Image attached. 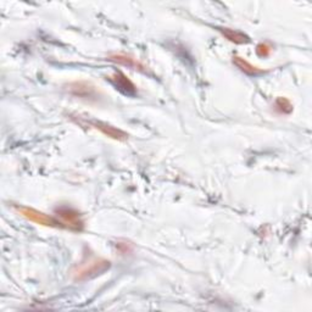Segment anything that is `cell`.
<instances>
[{
    "label": "cell",
    "mask_w": 312,
    "mask_h": 312,
    "mask_svg": "<svg viewBox=\"0 0 312 312\" xmlns=\"http://www.w3.org/2000/svg\"><path fill=\"white\" fill-rule=\"evenodd\" d=\"M111 60L122 64V65L130 66V68H136V66H139L138 62H136L133 58H130L126 55H115V56H111Z\"/></svg>",
    "instance_id": "cell-8"
},
{
    "label": "cell",
    "mask_w": 312,
    "mask_h": 312,
    "mask_svg": "<svg viewBox=\"0 0 312 312\" xmlns=\"http://www.w3.org/2000/svg\"><path fill=\"white\" fill-rule=\"evenodd\" d=\"M108 267H110L108 261L102 260V258H92V260H88V262L80 264L74 274L77 280H86L98 274H102Z\"/></svg>",
    "instance_id": "cell-1"
},
{
    "label": "cell",
    "mask_w": 312,
    "mask_h": 312,
    "mask_svg": "<svg viewBox=\"0 0 312 312\" xmlns=\"http://www.w3.org/2000/svg\"><path fill=\"white\" fill-rule=\"evenodd\" d=\"M56 214L62 220V224L65 228L72 230H83V221L80 218V214L74 208L62 206V208H56Z\"/></svg>",
    "instance_id": "cell-3"
},
{
    "label": "cell",
    "mask_w": 312,
    "mask_h": 312,
    "mask_svg": "<svg viewBox=\"0 0 312 312\" xmlns=\"http://www.w3.org/2000/svg\"><path fill=\"white\" fill-rule=\"evenodd\" d=\"M111 82L115 84V87L118 89V90H121L122 93L124 94H134L136 90V86L128 80L127 76H124L121 72H117V74H114V76L111 77Z\"/></svg>",
    "instance_id": "cell-4"
},
{
    "label": "cell",
    "mask_w": 312,
    "mask_h": 312,
    "mask_svg": "<svg viewBox=\"0 0 312 312\" xmlns=\"http://www.w3.org/2000/svg\"><path fill=\"white\" fill-rule=\"evenodd\" d=\"M233 62L236 64V66L238 68H240L242 71L244 72V74H250V76H255V74H261V70H258V68H255V66H252V64L248 62L246 60H244L243 58H239V56H234L233 58Z\"/></svg>",
    "instance_id": "cell-7"
},
{
    "label": "cell",
    "mask_w": 312,
    "mask_h": 312,
    "mask_svg": "<svg viewBox=\"0 0 312 312\" xmlns=\"http://www.w3.org/2000/svg\"><path fill=\"white\" fill-rule=\"evenodd\" d=\"M93 126L96 128V130H102L104 134H106L108 136L112 139H117V140H124L127 138V134L124 132H122L121 130H117V128L110 126L108 124H102V122H93Z\"/></svg>",
    "instance_id": "cell-5"
},
{
    "label": "cell",
    "mask_w": 312,
    "mask_h": 312,
    "mask_svg": "<svg viewBox=\"0 0 312 312\" xmlns=\"http://www.w3.org/2000/svg\"><path fill=\"white\" fill-rule=\"evenodd\" d=\"M271 52V48H270L267 44H264L261 43L260 46H258V54L260 55V56H267V55Z\"/></svg>",
    "instance_id": "cell-10"
},
{
    "label": "cell",
    "mask_w": 312,
    "mask_h": 312,
    "mask_svg": "<svg viewBox=\"0 0 312 312\" xmlns=\"http://www.w3.org/2000/svg\"><path fill=\"white\" fill-rule=\"evenodd\" d=\"M218 30L224 34V37L227 38L230 42H232V43L246 44L250 42L249 37H248L246 34H244V33L239 32V30H234L230 28H220Z\"/></svg>",
    "instance_id": "cell-6"
},
{
    "label": "cell",
    "mask_w": 312,
    "mask_h": 312,
    "mask_svg": "<svg viewBox=\"0 0 312 312\" xmlns=\"http://www.w3.org/2000/svg\"><path fill=\"white\" fill-rule=\"evenodd\" d=\"M276 106L280 108L282 112H290L292 111V104L288 102V100L284 99V98H280V99L277 100Z\"/></svg>",
    "instance_id": "cell-9"
},
{
    "label": "cell",
    "mask_w": 312,
    "mask_h": 312,
    "mask_svg": "<svg viewBox=\"0 0 312 312\" xmlns=\"http://www.w3.org/2000/svg\"><path fill=\"white\" fill-rule=\"evenodd\" d=\"M16 210L18 211L21 216H24V218L30 220V221L34 222L37 224L42 226H46V227H61L65 228L62 222H58L56 218L54 217L49 216V214H46L40 211L34 210L32 208H26V206H18Z\"/></svg>",
    "instance_id": "cell-2"
}]
</instances>
